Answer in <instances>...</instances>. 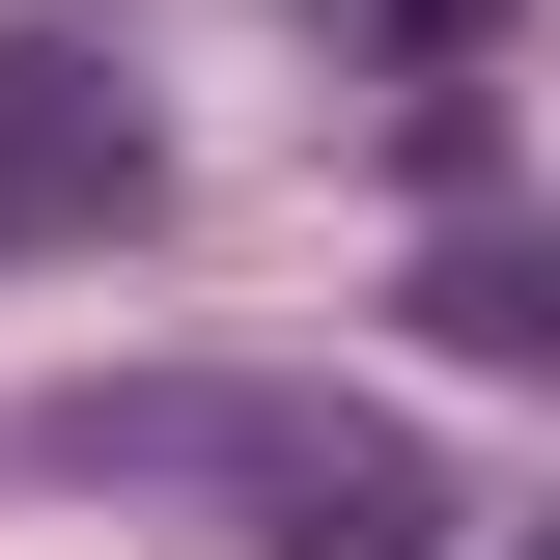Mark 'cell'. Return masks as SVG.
<instances>
[{
  "mask_svg": "<svg viewBox=\"0 0 560 560\" xmlns=\"http://www.w3.org/2000/svg\"><path fill=\"white\" fill-rule=\"evenodd\" d=\"M364 28H448V0H364Z\"/></svg>",
  "mask_w": 560,
  "mask_h": 560,
  "instance_id": "obj_2",
  "label": "cell"
},
{
  "mask_svg": "<svg viewBox=\"0 0 560 560\" xmlns=\"http://www.w3.org/2000/svg\"><path fill=\"white\" fill-rule=\"evenodd\" d=\"M113 197H140V113L57 84V57H0V224H113Z\"/></svg>",
  "mask_w": 560,
  "mask_h": 560,
  "instance_id": "obj_1",
  "label": "cell"
}]
</instances>
